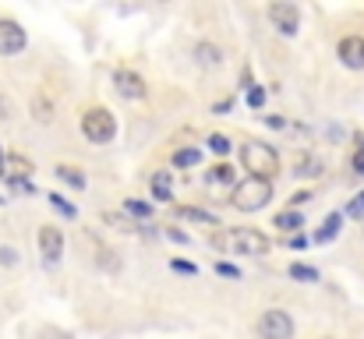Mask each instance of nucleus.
Instances as JSON below:
<instances>
[{
  "label": "nucleus",
  "instance_id": "f257e3e1",
  "mask_svg": "<svg viewBox=\"0 0 364 339\" xmlns=\"http://www.w3.org/2000/svg\"><path fill=\"white\" fill-rule=\"evenodd\" d=\"M216 247L227 251V254H247V258H258L272 247V240L262 233V230H251V226H237V230H227L216 237Z\"/></svg>",
  "mask_w": 364,
  "mask_h": 339
},
{
  "label": "nucleus",
  "instance_id": "f03ea898",
  "mask_svg": "<svg viewBox=\"0 0 364 339\" xmlns=\"http://www.w3.org/2000/svg\"><path fill=\"white\" fill-rule=\"evenodd\" d=\"M241 163L247 170V177H258V181H269L279 170V156L272 152V145H265L258 138H247L241 145Z\"/></svg>",
  "mask_w": 364,
  "mask_h": 339
},
{
  "label": "nucleus",
  "instance_id": "7ed1b4c3",
  "mask_svg": "<svg viewBox=\"0 0 364 339\" xmlns=\"http://www.w3.org/2000/svg\"><path fill=\"white\" fill-rule=\"evenodd\" d=\"M234 209L241 212H258L272 202V181H258V177H244L241 184L234 188Z\"/></svg>",
  "mask_w": 364,
  "mask_h": 339
},
{
  "label": "nucleus",
  "instance_id": "20e7f679",
  "mask_svg": "<svg viewBox=\"0 0 364 339\" xmlns=\"http://www.w3.org/2000/svg\"><path fill=\"white\" fill-rule=\"evenodd\" d=\"M82 134L92 141V145H107L117 138V120L114 113L103 110V107H92V110L82 113Z\"/></svg>",
  "mask_w": 364,
  "mask_h": 339
},
{
  "label": "nucleus",
  "instance_id": "39448f33",
  "mask_svg": "<svg viewBox=\"0 0 364 339\" xmlns=\"http://www.w3.org/2000/svg\"><path fill=\"white\" fill-rule=\"evenodd\" d=\"M258 336L262 339H294V318L279 308H269L262 311L258 318Z\"/></svg>",
  "mask_w": 364,
  "mask_h": 339
},
{
  "label": "nucleus",
  "instance_id": "423d86ee",
  "mask_svg": "<svg viewBox=\"0 0 364 339\" xmlns=\"http://www.w3.org/2000/svg\"><path fill=\"white\" fill-rule=\"evenodd\" d=\"M269 21H272V28H279L283 36H297V28H301V11H297V4H290V0H276V4H269Z\"/></svg>",
  "mask_w": 364,
  "mask_h": 339
},
{
  "label": "nucleus",
  "instance_id": "0eeeda50",
  "mask_svg": "<svg viewBox=\"0 0 364 339\" xmlns=\"http://www.w3.org/2000/svg\"><path fill=\"white\" fill-rule=\"evenodd\" d=\"M28 46V36H25V28L18 25V21H7V18H0V57H14V53H21Z\"/></svg>",
  "mask_w": 364,
  "mask_h": 339
},
{
  "label": "nucleus",
  "instance_id": "6e6552de",
  "mask_svg": "<svg viewBox=\"0 0 364 339\" xmlns=\"http://www.w3.org/2000/svg\"><path fill=\"white\" fill-rule=\"evenodd\" d=\"M39 251H43V265H57L64 258V233L57 226H43L39 230Z\"/></svg>",
  "mask_w": 364,
  "mask_h": 339
},
{
  "label": "nucleus",
  "instance_id": "1a4fd4ad",
  "mask_svg": "<svg viewBox=\"0 0 364 339\" xmlns=\"http://www.w3.org/2000/svg\"><path fill=\"white\" fill-rule=\"evenodd\" d=\"M114 89L121 92L124 99H131V103H138V99H145V82H141V75H134V71H127V68H121V71H114Z\"/></svg>",
  "mask_w": 364,
  "mask_h": 339
},
{
  "label": "nucleus",
  "instance_id": "9d476101",
  "mask_svg": "<svg viewBox=\"0 0 364 339\" xmlns=\"http://www.w3.org/2000/svg\"><path fill=\"white\" fill-rule=\"evenodd\" d=\"M336 57H340L350 71H364V39L361 36H347V39H340Z\"/></svg>",
  "mask_w": 364,
  "mask_h": 339
},
{
  "label": "nucleus",
  "instance_id": "9b49d317",
  "mask_svg": "<svg viewBox=\"0 0 364 339\" xmlns=\"http://www.w3.org/2000/svg\"><path fill=\"white\" fill-rule=\"evenodd\" d=\"M340 226H343V212H329L326 223H322V230L315 233V244H329V240H336V237H340Z\"/></svg>",
  "mask_w": 364,
  "mask_h": 339
},
{
  "label": "nucleus",
  "instance_id": "f8f14e48",
  "mask_svg": "<svg viewBox=\"0 0 364 339\" xmlns=\"http://www.w3.org/2000/svg\"><path fill=\"white\" fill-rule=\"evenodd\" d=\"M57 177H60L68 188H75V191H85V173H82L78 166H68V163H60V166H57Z\"/></svg>",
  "mask_w": 364,
  "mask_h": 339
},
{
  "label": "nucleus",
  "instance_id": "ddd939ff",
  "mask_svg": "<svg viewBox=\"0 0 364 339\" xmlns=\"http://www.w3.org/2000/svg\"><path fill=\"white\" fill-rule=\"evenodd\" d=\"M103 223L114 226V230H121V233H141V226L134 223L131 216H124V212H103Z\"/></svg>",
  "mask_w": 364,
  "mask_h": 339
},
{
  "label": "nucleus",
  "instance_id": "4468645a",
  "mask_svg": "<svg viewBox=\"0 0 364 339\" xmlns=\"http://www.w3.org/2000/svg\"><path fill=\"white\" fill-rule=\"evenodd\" d=\"M195 57H198V64H202V68H216V64L223 60L220 46H213V43H198V46H195Z\"/></svg>",
  "mask_w": 364,
  "mask_h": 339
},
{
  "label": "nucleus",
  "instance_id": "2eb2a0df",
  "mask_svg": "<svg viewBox=\"0 0 364 339\" xmlns=\"http://www.w3.org/2000/svg\"><path fill=\"white\" fill-rule=\"evenodd\" d=\"M170 163H173L177 170H188V166H198V163H202V152L188 145V149H177V152L170 156Z\"/></svg>",
  "mask_w": 364,
  "mask_h": 339
},
{
  "label": "nucleus",
  "instance_id": "dca6fc26",
  "mask_svg": "<svg viewBox=\"0 0 364 339\" xmlns=\"http://www.w3.org/2000/svg\"><path fill=\"white\" fill-rule=\"evenodd\" d=\"M177 216L181 220H188V223H202V226H220V220L213 216V212H202V209H191V205H181L177 209Z\"/></svg>",
  "mask_w": 364,
  "mask_h": 339
},
{
  "label": "nucleus",
  "instance_id": "f3484780",
  "mask_svg": "<svg viewBox=\"0 0 364 339\" xmlns=\"http://www.w3.org/2000/svg\"><path fill=\"white\" fill-rule=\"evenodd\" d=\"M152 198L156 202H173V195H170V173L166 170H159L152 177Z\"/></svg>",
  "mask_w": 364,
  "mask_h": 339
},
{
  "label": "nucleus",
  "instance_id": "a211bd4d",
  "mask_svg": "<svg viewBox=\"0 0 364 339\" xmlns=\"http://www.w3.org/2000/svg\"><path fill=\"white\" fill-rule=\"evenodd\" d=\"M272 226H279V230H283V233H297V230H301V226H304V216H301V212H294V209H290V212H279V216H276V220H272Z\"/></svg>",
  "mask_w": 364,
  "mask_h": 339
},
{
  "label": "nucleus",
  "instance_id": "6ab92c4d",
  "mask_svg": "<svg viewBox=\"0 0 364 339\" xmlns=\"http://www.w3.org/2000/svg\"><path fill=\"white\" fill-rule=\"evenodd\" d=\"M46 202H50V205H53V209H57V212H60L64 220H78V209H75V205H71V202H68L64 195L50 191V195H46Z\"/></svg>",
  "mask_w": 364,
  "mask_h": 339
},
{
  "label": "nucleus",
  "instance_id": "aec40b11",
  "mask_svg": "<svg viewBox=\"0 0 364 339\" xmlns=\"http://www.w3.org/2000/svg\"><path fill=\"white\" fill-rule=\"evenodd\" d=\"M205 181H209V184H234V166H227V163H216V166L205 173Z\"/></svg>",
  "mask_w": 364,
  "mask_h": 339
},
{
  "label": "nucleus",
  "instance_id": "412c9836",
  "mask_svg": "<svg viewBox=\"0 0 364 339\" xmlns=\"http://www.w3.org/2000/svg\"><path fill=\"white\" fill-rule=\"evenodd\" d=\"M294 173H297V177H318V173H322V163H318L315 156H304V159H297Z\"/></svg>",
  "mask_w": 364,
  "mask_h": 339
},
{
  "label": "nucleus",
  "instance_id": "4be33fe9",
  "mask_svg": "<svg viewBox=\"0 0 364 339\" xmlns=\"http://www.w3.org/2000/svg\"><path fill=\"white\" fill-rule=\"evenodd\" d=\"M290 276H294L297 283H318V269L301 265V262H294V265H290Z\"/></svg>",
  "mask_w": 364,
  "mask_h": 339
},
{
  "label": "nucleus",
  "instance_id": "5701e85b",
  "mask_svg": "<svg viewBox=\"0 0 364 339\" xmlns=\"http://www.w3.org/2000/svg\"><path fill=\"white\" fill-rule=\"evenodd\" d=\"M124 212H127L131 220H149V216H152V205H145V202H134V198H127V202H124Z\"/></svg>",
  "mask_w": 364,
  "mask_h": 339
},
{
  "label": "nucleus",
  "instance_id": "b1692460",
  "mask_svg": "<svg viewBox=\"0 0 364 339\" xmlns=\"http://www.w3.org/2000/svg\"><path fill=\"white\" fill-rule=\"evenodd\" d=\"M244 99H247L251 110H262V107H265V89H262V85H247V96H244Z\"/></svg>",
  "mask_w": 364,
  "mask_h": 339
},
{
  "label": "nucleus",
  "instance_id": "393cba45",
  "mask_svg": "<svg viewBox=\"0 0 364 339\" xmlns=\"http://www.w3.org/2000/svg\"><path fill=\"white\" fill-rule=\"evenodd\" d=\"M209 149H213L216 156H227V152H230V138H227V134H209Z\"/></svg>",
  "mask_w": 364,
  "mask_h": 339
},
{
  "label": "nucleus",
  "instance_id": "a878e982",
  "mask_svg": "<svg viewBox=\"0 0 364 339\" xmlns=\"http://www.w3.org/2000/svg\"><path fill=\"white\" fill-rule=\"evenodd\" d=\"M347 216H354V220H364V191H358L350 202H347Z\"/></svg>",
  "mask_w": 364,
  "mask_h": 339
},
{
  "label": "nucleus",
  "instance_id": "bb28decb",
  "mask_svg": "<svg viewBox=\"0 0 364 339\" xmlns=\"http://www.w3.org/2000/svg\"><path fill=\"white\" fill-rule=\"evenodd\" d=\"M170 269H173V272H181V276H195V272H198V269H195V262H184V258H173V262H170Z\"/></svg>",
  "mask_w": 364,
  "mask_h": 339
},
{
  "label": "nucleus",
  "instance_id": "cd10ccee",
  "mask_svg": "<svg viewBox=\"0 0 364 339\" xmlns=\"http://www.w3.org/2000/svg\"><path fill=\"white\" fill-rule=\"evenodd\" d=\"M216 272H220V276H227V279H241V269H237V265H230V262H216Z\"/></svg>",
  "mask_w": 364,
  "mask_h": 339
},
{
  "label": "nucleus",
  "instance_id": "c85d7f7f",
  "mask_svg": "<svg viewBox=\"0 0 364 339\" xmlns=\"http://www.w3.org/2000/svg\"><path fill=\"white\" fill-rule=\"evenodd\" d=\"M7 184H11V191H18V195H32V191H36L28 181H18V177H7Z\"/></svg>",
  "mask_w": 364,
  "mask_h": 339
},
{
  "label": "nucleus",
  "instance_id": "c756f323",
  "mask_svg": "<svg viewBox=\"0 0 364 339\" xmlns=\"http://www.w3.org/2000/svg\"><path fill=\"white\" fill-rule=\"evenodd\" d=\"M18 262V251L14 247H0V265H14Z\"/></svg>",
  "mask_w": 364,
  "mask_h": 339
},
{
  "label": "nucleus",
  "instance_id": "7c9ffc66",
  "mask_svg": "<svg viewBox=\"0 0 364 339\" xmlns=\"http://www.w3.org/2000/svg\"><path fill=\"white\" fill-rule=\"evenodd\" d=\"M166 237H170L173 244H188V233H184V230H173V226H170V230H166Z\"/></svg>",
  "mask_w": 364,
  "mask_h": 339
},
{
  "label": "nucleus",
  "instance_id": "2f4dec72",
  "mask_svg": "<svg viewBox=\"0 0 364 339\" xmlns=\"http://www.w3.org/2000/svg\"><path fill=\"white\" fill-rule=\"evenodd\" d=\"M290 247H294V251H304V247H308V237H304V233H294V237H290Z\"/></svg>",
  "mask_w": 364,
  "mask_h": 339
},
{
  "label": "nucleus",
  "instance_id": "473e14b6",
  "mask_svg": "<svg viewBox=\"0 0 364 339\" xmlns=\"http://www.w3.org/2000/svg\"><path fill=\"white\" fill-rule=\"evenodd\" d=\"M354 173H361V177H364V152H361V149L354 152Z\"/></svg>",
  "mask_w": 364,
  "mask_h": 339
},
{
  "label": "nucleus",
  "instance_id": "72a5a7b5",
  "mask_svg": "<svg viewBox=\"0 0 364 339\" xmlns=\"http://www.w3.org/2000/svg\"><path fill=\"white\" fill-rule=\"evenodd\" d=\"M304 202H311V195H308V191H297V195L290 198V205H304Z\"/></svg>",
  "mask_w": 364,
  "mask_h": 339
},
{
  "label": "nucleus",
  "instance_id": "f704fd0d",
  "mask_svg": "<svg viewBox=\"0 0 364 339\" xmlns=\"http://www.w3.org/2000/svg\"><path fill=\"white\" fill-rule=\"evenodd\" d=\"M0 177H4V149H0Z\"/></svg>",
  "mask_w": 364,
  "mask_h": 339
}]
</instances>
